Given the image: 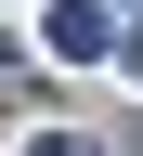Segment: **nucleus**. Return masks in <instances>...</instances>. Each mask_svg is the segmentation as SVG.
<instances>
[{
	"mask_svg": "<svg viewBox=\"0 0 143 156\" xmlns=\"http://www.w3.org/2000/svg\"><path fill=\"white\" fill-rule=\"evenodd\" d=\"M52 52H65V65H104V52H117L104 0H52Z\"/></svg>",
	"mask_w": 143,
	"mask_h": 156,
	"instance_id": "obj_1",
	"label": "nucleus"
}]
</instances>
